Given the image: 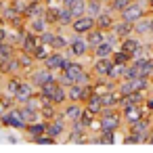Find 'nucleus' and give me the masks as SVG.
Instances as JSON below:
<instances>
[{"mask_svg":"<svg viewBox=\"0 0 153 153\" xmlns=\"http://www.w3.org/2000/svg\"><path fill=\"white\" fill-rule=\"evenodd\" d=\"M67 48H69V55H71V57H84V55L88 53L90 44H88V40L80 38V34H76V36L69 40Z\"/></svg>","mask_w":153,"mask_h":153,"instance_id":"0eeeda50","label":"nucleus"},{"mask_svg":"<svg viewBox=\"0 0 153 153\" xmlns=\"http://www.w3.org/2000/svg\"><path fill=\"white\" fill-rule=\"evenodd\" d=\"M132 32H134V23H130V21L120 19V23L113 25V34H115L117 38H128Z\"/></svg>","mask_w":153,"mask_h":153,"instance_id":"4468645a","label":"nucleus"},{"mask_svg":"<svg viewBox=\"0 0 153 153\" xmlns=\"http://www.w3.org/2000/svg\"><path fill=\"white\" fill-rule=\"evenodd\" d=\"M82 113H84V107H82L78 101H69V105H65V107L61 109V117H63L67 124L78 122V120L82 117Z\"/></svg>","mask_w":153,"mask_h":153,"instance_id":"423d86ee","label":"nucleus"},{"mask_svg":"<svg viewBox=\"0 0 153 153\" xmlns=\"http://www.w3.org/2000/svg\"><path fill=\"white\" fill-rule=\"evenodd\" d=\"M44 9H46V7L40 2V0H30V2H27V9H25V19L44 15Z\"/></svg>","mask_w":153,"mask_h":153,"instance_id":"dca6fc26","label":"nucleus"},{"mask_svg":"<svg viewBox=\"0 0 153 153\" xmlns=\"http://www.w3.org/2000/svg\"><path fill=\"white\" fill-rule=\"evenodd\" d=\"M151 30V19H138V21H134V32L136 34H147Z\"/></svg>","mask_w":153,"mask_h":153,"instance_id":"bb28decb","label":"nucleus"},{"mask_svg":"<svg viewBox=\"0 0 153 153\" xmlns=\"http://www.w3.org/2000/svg\"><path fill=\"white\" fill-rule=\"evenodd\" d=\"M30 140L36 143V145H55L57 143V138L51 136V134H42V136H36V138H30Z\"/></svg>","mask_w":153,"mask_h":153,"instance_id":"c85d7f7f","label":"nucleus"},{"mask_svg":"<svg viewBox=\"0 0 153 153\" xmlns=\"http://www.w3.org/2000/svg\"><path fill=\"white\" fill-rule=\"evenodd\" d=\"M151 4H153V0H151Z\"/></svg>","mask_w":153,"mask_h":153,"instance_id":"4c0bfd02","label":"nucleus"},{"mask_svg":"<svg viewBox=\"0 0 153 153\" xmlns=\"http://www.w3.org/2000/svg\"><path fill=\"white\" fill-rule=\"evenodd\" d=\"M145 143H153V134H149V138H147Z\"/></svg>","mask_w":153,"mask_h":153,"instance_id":"473e14b6","label":"nucleus"},{"mask_svg":"<svg viewBox=\"0 0 153 153\" xmlns=\"http://www.w3.org/2000/svg\"><path fill=\"white\" fill-rule=\"evenodd\" d=\"M113 59L111 57H103V59H97L94 61V74L97 76H105V78H109L111 76V69H113Z\"/></svg>","mask_w":153,"mask_h":153,"instance_id":"9b49d317","label":"nucleus"},{"mask_svg":"<svg viewBox=\"0 0 153 153\" xmlns=\"http://www.w3.org/2000/svg\"><path fill=\"white\" fill-rule=\"evenodd\" d=\"M25 30H30V32H34V34H42L44 30H48V21L44 19V15L25 19Z\"/></svg>","mask_w":153,"mask_h":153,"instance_id":"f8f14e48","label":"nucleus"},{"mask_svg":"<svg viewBox=\"0 0 153 153\" xmlns=\"http://www.w3.org/2000/svg\"><path fill=\"white\" fill-rule=\"evenodd\" d=\"M19 84H21V76H7V82H4V90H7L9 94H13V97H15V92H17Z\"/></svg>","mask_w":153,"mask_h":153,"instance_id":"5701e85b","label":"nucleus"},{"mask_svg":"<svg viewBox=\"0 0 153 153\" xmlns=\"http://www.w3.org/2000/svg\"><path fill=\"white\" fill-rule=\"evenodd\" d=\"M23 132H25L30 138H36V136H42V134H46V120H38V122H32V124H27Z\"/></svg>","mask_w":153,"mask_h":153,"instance_id":"ddd939ff","label":"nucleus"},{"mask_svg":"<svg viewBox=\"0 0 153 153\" xmlns=\"http://www.w3.org/2000/svg\"><path fill=\"white\" fill-rule=\"evenodd\" d=\"M74 19H76V15L71 13V9L69 7H65V4H61L59 7V25H71L74 23Z\"/></svg>","mask_w":153,"mask_h":153,"instance_id":"6ab92c4d","label":"nucleus"},{"mask_svg":"<svg viewBox=\"0 0 153 153\" xmlns=\"http://www.w3.org/2000/svg\"><path fill=\"white\" fill-rule=\"evenodd\" d=\"M67 99L69 101H86L88 99V86L86 84H78V82H74V84H69L67 86Z\"/></svg>","mask_w":153,"mask_h":153,"instance_id":"9d476101","label":"nucleus"},{"mask_svg":"<svg viewBox=\"0 0 153 153\" xmlns=\"http://www.w3.org/2000/svg\"><path fill=\"white\" fill-rule=\"evenodd\" d=\"M36 92H38V88H36L30 80H21L19 88H17V92H15V101H17V105H25Z\"/></svg>","mask_w":153,"mask_h":153,"instance_id":"39448f33","label":"nucleus"},{"mask_svg":"<svg viewBox=\"0 0 153 153\" xmlns=\"http://www.w3.org/2000/svg\"><path fill=\"white\" fill-rule=\"evenodd\" d=\"M143 13H145V9H143V4H138V2H130L122 13H120V17L124 19V21H130V23H134V21H138L140 17H143Z\"/></svg>","mask_w":153,"mask_h":153,"instance_id":"6e6552de","label":"nucleus"},{"mask_svg":"<svg viewBox=\"0 0 153 153\" xmlns=\"http://www.w3.org/2000/svg\"><path fill=\"white\" fill-rule=\"evenodd\" d=\"M71 30H74V34H80V36H84V34H88L90 30H94L97 27V19L92 17V15H80V17H76L74 19V23L69 25Z\"/></svg>","mask_w":153,"mask_h":153,"instance_id":"7ed1b4c3","label":"nucleus"},{"mask_svg":"<svg viewBox=\"0 0 153 153\" xmlns=\"http://www.w3.org/2000/svg\"><path fill=\"white\" fill-rule=\"evenodd\" d=\"M27 80H30L36 88H40V86H44L46 82L57 80V74H55V71H51L46 65H42V67H34L32 71H27Z\"/></svg>","mask_w":153,"mask_h":153,"instance_id":"f03ea898","label":"nucleus"},{"mask_svg":"<svg viewBox=\"0 0 153 153\" xmlns=\"http://www.w3.org/2000/svg\"><path fill=\"white\" fill-rule=\"evenodd\" d=\"M86 40H88V44H90V46L94 48L97 44H101V42L105 40V32H103V30H90V32H88V38H86Z\"/></svg>","mask_w":153,"mask_h":153,"instance_id":"b1692460","label":"nucleus"},{"mask_svg":"<svg viewBox=\"0 0 153 153\" xmlns=\"http://www.w3.org/2000/svg\"><path fill=\"white\" fill-rule=\"evenodd\" d=\"M65 130H67V122L61 117V115H57V117H53V120H48L46 122V134H51V136H63L65 134Z\"/></svg>","mask_w":153,"mask_h":153,"instance_id":"1a4fd4ad","label":"nucleus"},{"mask_svg":"<svg viewBox=\"0 0 153 153\" xmlns=\"http://www.w3.org/2000/svg\"><path fill=\"white\" fill-rule=\"evenodd\" d=\"M4 111H7V107H4V103H2V99H0V115H2Z\"/></svg>","mask_w":153,"mask_h":153,"instance_id":"2f4dec72","label":"nucleus"},{"mask_svg":"<svg viewBox=\"0 0 153 153\" xmlns=\"http://www.w3.org/2000/svg\"><path fill=\"white\" fill-rule=\"evenodd\" d=\"M130 4V0H113L111 2V11H117V13H122L126 7Z\"/></svg>","mask_w":153,"mask_h":153,"instance_id":"7c9ffc66","label":"nucleus"},{"mask_svg":"<svg viewBox=\"0 0 153 153\" xmlns=\"http://www.w3.org/2000/svg\"><path fill=\"white\" fill-rule=\"evenodd\" d=\"M124 115H126V120H128L130 124L138 122V120H140V109H138V105H128V107L124 109Z\"/></svg>","mask_w":153,"mask_h":153,"instance_id":"393cba45","label":"nucleus"},{"mask_svg":"<svg viewBox=\"0 0 153 153\" xmlns=\"http://www.w3.org/2000/svg\"><path fill=\"white\" fill-rule=\"evenodd\" d=\"M120 48H122L124 53H128V55H134V53L140 48V42H138V40H134V38H124Z\"/></svg>","mask_w":153,"mask_h":153,"instance_id":"4be33fe9","label":"nucleus"},{"mask_svg":"<svg viewBox=\"0 0 153 153\" xmlns=\"http://www.w3.org/2000/svg\"><path fill=\"white\" fill-rule=\"evenodd\" d=\"M92 55H94L97 59L111 57V55H113V42H109V40H103L101 44H97V46L92 48Z\"/></svg>","mask_w":153,"mask_h":153,"instance_id":"2eb2a0df","label":"nucleus"},{"mask_svg":"<svg viewBox=\"0 0 153 153\" xmlns=\"http://www.w3.org/2000/svg\"><path fill=\"white\" fill-rule=\"evenodd\" d=\"M97 25H99L101 30H107V27H113V21H111V15H107V13H101V15L97 17Z\"/></svg>","mask_w":153,"mask_h":153,"instance_id":"cd10ccee","label":"nucleus"},{"mask_svg":"<svg viewBox=\"0 0 153 153\" xmlns=\"http://www.w3.org/2000/svg\"><path fill=\"white\" fill-rule=\"evenodd\" d=\"M103 99H101V94H88V99H86V109L88 111H92L94 115L97 113H101L103 111Z\"/></svg>","mask_w":153,"mask_h":153,"instance_id":"f3484780","label":"nucleus"},{"mask_svg":"<svg viewBox=\"0 0 153 153\" xmlns=\"http://www.w3.org/2000/svg\"><path fill=\"white\" fill-rule=\"evenodd\" d=\"M67 61H69V59H67L61 51H51V55L44 59V63H42V65H46V67H48L51 71H55V74H57V71L61 74V71L65 69Z\"/></svg>","mask_w":153,"mask_h":153,"instance_id":"20e7f679","label":"nucleus"},{"mask_svg":"<svg viewBox=\"0 0 153 153\" xmlns=\"http://www.w3.org/2000/svg\"><path fill=\"white\" fill-rule=\"evenodd\" d=\"M51 51H53V48H51L48 44L40 42V44H38V46L34 48V53H32V55H34V59H36L38 63H44V59H46V57L51 55Z\"/></svg>","mask_w":153,"mask_h":153,"instance_id":"412c9836","label":"nucleus"},{"mask_svg":"<svg viewBox=\"0 0 153 153\" xmlns=\"http://www.w3.org/2000/svg\"><path fill=\"white\" fill-rule=\"evenodd\" d=\"M86 13L88 15H92L94 19L103 13V7H101V0H88L86 2Z\"/></svg>","mask_w":153,"mask_h":153,"instance_id":"a878e982","label":"nucleus"},{"mask_svg":"<svg viewBox=\"0 0 153 153\" xmlns=\"http://www.w3.org/2000/svg\"><path fill=\"white\" fill-rule=\"evenodd\" d=\"M0 78H2V74H0Z\"/></svg>","mask_w":153,"mask_h":153,"instance_id":"e433bc0d","label":"nucleus"},{"mask_svg":"<svg viewBox=\"0 0 153 153\" xmlns=\"http://www.w3.org/2000/svg\"><path fill=\"white\" fill-rule=\"evenodd\" d=\"M99 122H101V130H113L115 132V128L120 126V117L115 113H105L103 120H99Z\"/></svg>","mask_w":153,"mask_h":153,"instance_id":"a211bd4d","label":"nucleus"},{"mask_svg":"<svg viewBox=\"0 0 153 153\" xmlns=\"http://www.w3.org/2000/svg\"><path fill=\"white\" fill-rule=\"evenodd\" d=\"M2 42H7V40H2V38H0V46H2Z\"/></svg>","mask_w":153,"mask_h":153,"instance_id":"c9c22d12","label":"nucleus"},{"mask_svg":"<svg viewBox=\"0 0 153 153\" xmlns=\"http://www.w3.org/2000/svg\"><path fill=\"white\" fill-rule=\"evenodd\" d=\"M55 2H61V4H65V0H55Z\"/></svg>","mask_w":153,"mask_h":153,"instance_id":"f704fd0d","label":"nucleus"},{"mask_svg":"<svg viewBox=\"0 0 153 153\" xmlns=\"http://www.w3.org/2000/svg\"><path fill=\"white\" fill-rule=\"evenodd\" d=\"M0 126L4 128H11V130H19L23 132L27 122L23 120V113H21V105H13L11 109H7L2 115H0Z\"/></svg>","mask_w":153,"mask_h":153,"instance_id":"f257e3e1","label":"nucleus"},{"mask_svg":"<svg viewBox=\"0 0 153 153\" xmlns=\"http://www.w3.org/2000/svg\"><path fill=\"white\" fill-rule=\"evenodd\" d=\"M111 59H113V63H128V61L132 59V55H128V53H124V51L120 48L117 53L111 55Z\"/></svg>","mask_w":153,"mask_h":153,"instance_id":"c756f323","label":"nucleus"},{"mask_svg":"<svg viewBox=\"0 0 153 153\" xmlns=\"http://www.w3.org/2000/svg\"><path fill=\"white\" fill-rule=\"evenodd\" d=\"M86 2L88 0H65V7H69L71 13L80 17V15H86Z\"/></svg>","mask_w":153,"mask_h":153,"instance_id":"aec40b11","label":"nucleus"},{"mask_svg":"<svg viewBox=\"0 0 153 153\" xmlns=\"http://www.w3.org/2000/svg\"><path fill=\"white\" fill-rule=\"evenodd\" d=\"M149 34L153 36V19H151V30H149Z\"/></svg>","mask_w":153,"mask_h":153,"instance_id":"72a5a7b5","label":"nucleus"}]
</instances>
